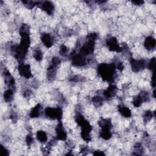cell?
Here are the masks:
<instances>
[{"mask_svg": "<svg viewBox=\"0 0 156 156\" xmlns=\"http://www.w3.org/2000/svg\"><path fill=\"white\" fill-rule=\"evenodd\" d=\"M155 45V41L154 38H152V37H147L144 42V46L146 48V49L148 51L152 52V50L154 49Z\"/></svg>", "mask_w": 156, "mask_h": 156, "instance_id": "6da1fadb", "label": "cell"}, {"mask_svg": "<svg viewBox=\"0 0 156 156\" xmlns=\"http://www.w3.org/2000/svg\"><path fill=\"white\" fill-rule=\"evenodd\" d=\"M48 136V135L46 132L44 130H38L36 134L37 140L41 143H45L47 141Z\"/></svg>", "mask_w": 156, "mask_h": 156, "instance_id": "7a4b0ae2", "label": "cell"}]
</instances>
